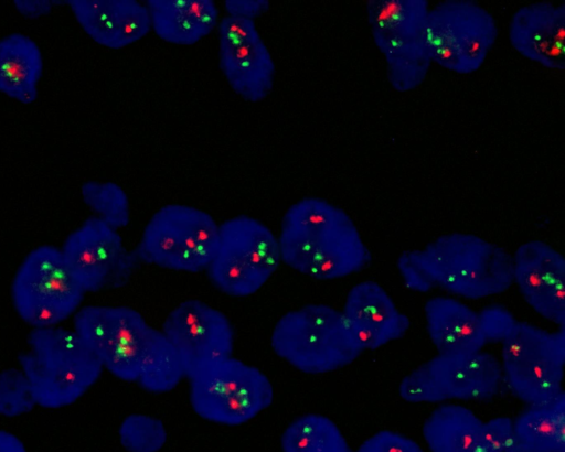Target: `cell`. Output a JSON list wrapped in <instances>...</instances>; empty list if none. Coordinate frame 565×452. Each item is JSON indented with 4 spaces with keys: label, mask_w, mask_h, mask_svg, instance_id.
Segmentation results:
<instances>
[{
    "label": "cell",
    "mask_w": 565,
    "mask_h": 452,
    "mask_svg": "<svg viewBox=\"0 0 565 452\" xmlns=\"http://www.w3.org/2000/svg\"><path fill=\"white\" fill-rule=\"evenodd\" d=\"M74 331L115 377L162 394L184 378V368L163 335L129 306L86 305L74 314Z\"/></svg>",
    "instance_id": "1"
},
{
    "label": "cell",
    "mask_w": 565,
    "mask_h": 452,
    "mask_svg": "<svg viewBox=\"0 0 565 452\" xmlns=\"http://www.w3.org/2000/svg\"><path fill=\"white\" fill-rule=\"evenodd\" d=\"M405 287L415 292L440 289L477 300L513 284L512 255L477 235H441L420 249L406 250L396 261Z\"/></svg>",
    "instance_id": "2"
},
{
    "label": "cell",
    "mask_w": 565,
    "mask_h": 452,
    "mask_svg": "<svg viewBox=\"0 0 565 452\" xmlns=\"http://www.w3.org/2000/svg\"><path fill=\"white\" fill-rule=\"evenodd\" d=\"M277 238L281 262L318 280L356 273L371 261L352 218L321 197L309 196L292 204Z\"/></svg>",
    "instance_id": "3"
},
{
    "label": "cell",
    "mask_w": 565,
    "mask_h": 452,
    "mask_svg": "<svg viewBox=\"0 0 565 452\" xmlns=\"http://www.w3.org/2000/svg\"><path fill=\"white\" fill-rule=\"evenodd\" d=\"M28 349L18 357L38 406L57 409L78 400L104 368L75 331L60 326L33 329Z\"/></svg>",
    "instance_id": "4"
},
{
    "label": "cell",
    "mask_w": 565,
    "mask_h": 452,
    "mask_svg": "<svg viewBox=\"0 0 565 452\" xmlns=\"http://www.w3.org/2000/svg\"><path fill=\"white\" fill-rule=\"evenodd\" d=\"M270 342L280 358L307 374L343 368L364 352L341 311L326 304H307L284 314Z\"/></svg>",
    "instance_id": "5"
},
{
    "label": "cell",
    "mask_w": 565,
    "mask_h": 452,
    "mask_svg": "<svg viewBox=\"0 0 565 452\" xmlns=\"http://www.w3.org/2000/svg\"><path fill=\"white\" fill-rule=\"evenodd\" d=\"M186 378L194 412L218 424H243L267 409L274 399L268 377L233 356L206 363Z\"/></svg>",
    "instance_id": "6"
},
{
    "label": "cell",
    "mask_w": 565,
    "mask_h": 452,
    "mask_svg": "<svg viewBox=\"0 0 565 452\" xmlns=\"http://www.w3.org/2000/svg\"><path fill=\"white\" fill-rule=\"evenodd\" d=\"M218 246V224L204 211L181 204L158 209L134 248L138 260L183 272L205 271Z\"/></svg>",
    "instance_id": "7"
},
{
    "label": "cell",
    "mask_w": 565,
    "mask_h": 452,
    "mask_svg": "<svg viewBox=\"0 0 565 452\" xmlns=\"http://www.w3.org/2000/svg\"><path fill=\"white\" fill-rule=\"evenodd\" d=\"M426 0H370L372 39L383 54L390 85L399 93L420 86L433 64L425 43Z\"/></svg>",
    "instance_id": "8"
},
{
    "label": "cell",
    "mask_w": 565,
    "mask_h": 452,
    "mask_svg": "<svg viewBox=\"0 0 565 452\" xmlns=\"http://www.w3.org/2000/svg\"><path fill=\"white\" fill-rule=\"evenodd\" d=\"M281 262L278 238L262 222L238 215L218 225V246L206 275L221 292L236 298L257 292Z\"/></svg>",
    "instance_id": "9"
},
{
    "label": "cell",
    "mask_w": 565,
    "mask_h": 452,
    "mask_svg": "<svg viewBox=\"0 0 565 452\" xmlns=\"http://www.w3.org/2000/svg\"><path fill=\"white\" fill-rule=\"evenodd\" d=\"M501 345L502 380L514 397L533 406L564 392V329L551 332L518 321Z\"/></svg>",
    "instance_id": "10"
},
{
    "label": "cell",
    "mask_w": 565,
    "mask_h": 452,
    "mask_svg": "<svg viewBox=\"0 0 565 452\" xmlns=\"http://www.w3.org/2000/svg\"><path fill=\"white\" fill-rule=\"evenodd\" d=\"M85 292L71 273L61 251L52 245L31 250L11 284L18 315L33 329L57 326L75 314Z\"/></svg>",
    "instance_id": "11"
},
{
    "label": "cell",
    "mask_w": 565,
    "mask_h": 452,
    "mask_svg": "<svg viewBox=\"0 0 565 452\" xmlns=\"http://www.w3.org/2000/svg\"><path fill=\"white\" fill-rule=\"evenodd\" d=\"M425 43L433 63L456 74L477 72L492 50L494 17L472 0H445L429 8Z\"/></svg>",
    "instance_id": "12"
},
{
    "label": "cell",
    "mask_w": 565,
    "mask_h": 452,
    "mask_svg": "<svg viewBox=\"0 0 565 452\" xmlns=\"http://www.w3.org/2000/svg\"><path fill=\"white\" fill-rule=\"evenodd\" d=\"M501 383L500 360L488 352L437 354L402 379L398 394L409 403L489 400L497 396Z\"/></svg>",
    "instance_id": "13"
},
{
    "label": "cell",
    "mask_w": 565,
    "mask_h": 452,
    "mask_svg": "<svg viewBox=\"0 0 565 452\" xmlns=\"http://www.w3.org/2000/svg\"><path fill=\"white\" fill-rule=\"evenodd\" d=\"M63 258L84 292H98L127 284L140 265L118 232L90 216L73 230L61 248Z\"/></svg>",
    "instance_id": "14"
},
{
    "label": "cell",
    "mask_w": 565,
    "mask_h": 452,
    "mask_svg": "<svg viewBox=\"0 0 565 452\" xmlns=\"http://www.w3.org/2000/svg\"><path fill=\"white\" fill-rule=\"evenodd\" d=\"M161 332L177 353L185 376L225 357L234 349V331L227 316L211 305L189 299L166 318Z\"/></svg>",
    "instance_id": "15"
},
{
    "label": "cell",
    "mask_w": 565,
    "mask_h": 452,
    "mask_svg": "<svg viewBox=\"0 0 565 452\" xmlns=\"http://www.w3.org/2000/svg\"><path fill=\"white\" fill-rule=\"evenodd\" d=\"M513 284L542 318L565 325V259L542 240L520 245L512 255Z\"/></svg>",
    "instance_id": "16"
},
{
    "label": "cell",
    "mask_w": 565,
    "mask_h": 452,
    "mask_svg": "<svg viewBox=\"0 0 565 452\" xmlns=\"http://www.w3.org/2000/svg\"><path fill=\"white\" fill-rule=\"evenodd\" d=\"M341 313L363 351H375L402 338L411 325L386 290L371 280L350 289Z\"/></svg>",
    "instance_id": "17"
},
{
    "label": "cell",
    "mask_w": 565,
    "mask_h": 452,
    "mask_svg": "<svg viewBox=\"0 0 565 452\" xmlns=\"http://www.w3.org/2000/svg\"><path fill=\"white\" fill-rule=\"evenodd\" d=\"M509 41L523 57L546 68H565V3L533 2L511 17Z\"/></svg>",
    "instance_id": "18"
},
{
    "label": "cell",
    "mask_w": 565,
    "mask_h": 452,
    "mask_svg": "<svg viewBox=\"0 0 565 452\" xmlns=\"http://www.w3.org/2000/svg\"><path fill=\"white\" fill-rule=\"evenodd\" d=\"M218 63L231 88L243 99L260 101L273 90L275 64L258 31L218 33Z\"/></svg>",
    "instance_id": "19"
},
{
    "label": "cell",
    "mask_w": 565,
    "mask_h": 452,
    "mask_svg": "<svg viewBox=\"0 0 565 452\" xmlns=\"http://www.w3.org/2000/svg\"><path fill=\"white\" fill-rule=\"evenodd\" d=\"M76 21L97 44L122 49L151 30L149 11L135 0H68Z\"/></svg>",
    "instance_id": "20"
},
{
    "label": "cell",
    "mask_w": 565,
    "mask_h": 452,
    "mask_svg": "<svg viewBox=\"0 0 565 452\" xmlns=\"http://www.w3.org/2000/svg\"><path fill=\"white\" fill-rule=\"evenodd\" d=\"M429 338L443 355H468L487 345L479 311L450 297H434L424 305Z\"/></svg>",
    "instance_id": "21"
},
{
    "label": "cell",
    "mask_w": 565,
    "mask_h": 452,
    "mask_svg": "<svg viewBox=\"0 0 565 452\" xmlns=\"http://www.w3.org/2000/svg\"><path fill=\"white\" fill-rule=\"evenodd\" d=\"M151 30L163 41L193 45L218 24V10L212 0H148Z\"/></svg>",
    "instance_id": "22"
},
{
    "label": "cell",
    "mask_w": 565,
    "mask_h": 452,
    "mask_svg": "<svg viewBox=\"0 0 565 452\" xmlns=\"http://www.w3.org/2000/svg\"><path fill=\"white\" fill-rule=\"evenodd\" d=\"M423 437L429 452H492L483 421L461 405L436 407L424 421Z\"/></svg>",
    "instance_id": "23"
},
{
    "label": "cell",
    "mask_w": 565,
    "mask_h": 452,
    "mask_svg": "<svg viewBox=\"0 0 565 452\" xmlns=\"http://www.w3.org/2000/svg\"><path fill=\"white\" fill-rule=\"evenodd\" d=\"M42 73V53L30 36L11 33L0 39V93L31 104L38 98Z\"/></svg>",
    "instance_id": "24"
},
{
    "label": "cell",
    "mask_w": 565,
    "mask_h": 452,
    "mask_svg": "<svg viewBox=\"0 0 565 452\" xmlns=\"http://www.w3.org/2000/svg\"><path fill=\"white\" fill-rule=\"evenodd\" d=\"M513 420L520 444L565 452V392L548 402L527 406Z\"/></svg>",
    "instance_id": "25"
},
{
    "label": "cell",
    "mask_w": 565,
    "mask_h": 452,
    "mask_svg": "<svg viewBox=\"0 0 565 452\" xmlns=\"http://www.w3.org/2000/svg\"><path fill=\"white\" fill-rule=\"evenodd\" d=\"M282 452H353L328 417L307 413L295 419L281 435Z\"/></svg>",
    "instance_id": "26"
},
{
    "label": "cell",
    "mask_w": 565,
    "mask_h": 452,
    "mask_svg": "<svg viewBox=\"0 0 565 452\" xmlns=\"http://www.w3.org/2000/svg\"><path fill=\"white\" fill-rule=\"evenodd\" d=\"M84 203L97 218L118 230L130 222L129 200L114 182L87 181L81 187Z\"/></svg>",
    "instance_id": "27"
},
{
    "label": "cell",
    "mask_w": 565,
    "mask_h": 452,
    "mask_svg": "<svg viewBox=\"0 0 565 452\" xmlns=\"http://www.w3.org/2000/svg\"><path fill=\"white\" fill-rule=\"evenodd\" d=\"M119 440L127 452H158L167 441V431L160 419L132 413L121 422Z\"/></svg>",
    "instance_id": "28"
},
{
    "label": "cell",
    "mask_w": 565,
    "mask_h": 452,
    "mask_svg": "<svg viewBox=\"0 0 565 452\" xmlns=\"http://www.w3.org/2000/svg\"><path fill=\"white\" fill-rule=\"evenodd\" d=\"M36 406L31 385L22 369L14 367L0 372V415L18 417Z\"/></svg>",
    "instance_id": "29"
},
{
    "label": "cell",
    "mask_w": 565,
    "mask_h": 452,
    "mask_svg": "<svg viewBox=\"0 0 565 452\" xmlns=\"http://www.w3.org/2000/svg\"><path fill=\"white\" fill-rule=\"evenodd\" d=\"M479 315L487 345L502 344L518 323L513 313L501 304L483 306Z\"/></svg>",
    "instance_id": "30"
},
{
    "label": "cell",
    "mask_w": 565,
    "mask_h": 452,
    "mask_svg": "<svg viewBox=\"0 0 565 452\" xmlns=\"http://www.w3.org/2000/svg\"><path fill=\"white\" fill-rule=\"evenodd\" d=\"M354 452H424L413 439L391 430H381L366 440Z\"/></svg>",
    "instance_id": "31"
},
{
    "label": "cell",
    "mask_w": 565,
    "mask_h": 452,
    "mask_svg": "<svg viewBox=\"0 0 565 452\" xmlns=\"http://www.w3.org/2000/svg\"><path fill=\"white\" fill-rule=\"evenodd\" d=\"M484 433L492 452H508L519 443L514 420L509 417H495L483 421Z\"/></svg>",
    "instance_id": "32"
},
{
    "label": "cell",
    "mask_w": 565,
    "mask_h": 452,
    "mask_svg": "<svg viewBox=\"0 0 565 452\" xmlns=\"http://www.w3.org/2000/svg\"><path fill=\"white\" fill-rule=\"evenodd\" d=\"M267 0H226L224 9L227 15L244 18L254 21L269 10Z\"/></svg>",
    "instance_id": "33"
},
{
    "label": "cell",
    "mask_w": 565,
    "mask_h": 452,
    "mask_svg": "<svg viewBox=\"0 0 565 452\" xmlns=\"http://www.w3.org/2000/svg\"><path fill=\"white\" fill-rule=\"evenodd\" d=\"M14 8L26 19H38L51 13L53 3L50 0H14Z\"/></svg>",
    "instance_id": "34"
},
{
    "label": "cell",
    "mask_w": 565,
    "mask_h": 452,
    "mask_svg": "<svg viewBox=\"0 0 565 452\" xmlns=\"http://www.w3.org/2000/svg\"><path fill=\"white\" fill-rule=\"evenodd\" d=\"M0 452H26L22 441L14 434L0 430Z\"/></svg>",
    "instance_id": "35"
},
{
    "label": "cell",
    "mask_w": 565,
    "mask_h": 452,
    "mask_svg": "<svg viewBox=\"0 0 565 452\" xmlns=\"http://www.w3.org/2000/svg\"><path fill=\"white\" fill-rule=\"evenodd\" d=\"M508 452H546V451L533 449V448H530V446H526L523 444H518L516 446H514L513 449H511Z\"/></svg>",
    "instance_id": "36"
}]
</instances>
